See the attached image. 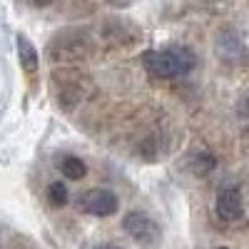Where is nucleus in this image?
Returning <instances> with one entry per match:
<instances>
[{
  "instance_id": "1",
  "label": "nucleus",
  "mask_w": 249,
  "mask_h": 249,
  "mask_svg": "<svg viewBox=\"0 0 249 249\" xmlns=\"http://www.w3.org/2000/svg\"><path fill=\"white\" fill-rule=\"evenodd\" d=\"M142 65L155 77H179L195 68V53L184 45L167 50H147L142 55Z\"/></svg>"
},
{
  "instance_id": "2",
  "label": "nucleus",
  "mask_w": 249,
  "mask_h": 249,
  "mask_svg": "<svg viewBox=\"0 0 249 249\" xmlns=\"http://www.w3.org/2000/svg\"><path fill=\"white\" fill-rule=\"evenodd\" d=\"M122 227H124V232L142 247H157L160 244V237H162L160 227L144 212H127L122 219Z\"/></svg>"
},
{
  "instance_id": "3",
  "label": "nucleus",
  "mask_w": 249,
  "mask_h": 249,
  "mask_svg": "<svg viewBox=\"0 0 249 249\" xmlns=\"http://www.w3.org/2000/svg\"><path fill=\"white\" fill-rule=\"evenodd\" d=\"M80 207L92 217H110L117 212V197L115 192L105 190V187H95V190H88L82 195Z\"/></svg>"
},
{
  "instance_id": "4",
  "label": "nucleus",
  "mask_w": 249,
  "mask_h": 249,
  "mask_svg": "<svg viewBox=\"0 0 249 249\" xmlns=\"http://www.w3.org/2000/svg\"><path fill=\"white\" fill-rule=\"evenodd\" d=\"M244 212V202H242V195L239 190H234V187H227V190H222L217 195V214L227 222H234L239 219Z\"/></svg>"
},
{
  "instance_id": "5",
  "label": "nucleus",
  "mask_w": 249,
  "mask_h": 249,
  "mask_svg": "<svg viewBox=\"0 0 249 249\" xmlns=\"http://www.w3.org/2000/svg\"><path fill=\"white\" fill-rule=\"evenodd\" d=\"M18 57H20V65H23L25 72H35L37 70V50L33 48L30 40L23 37V35L18 37Z\"/></svg>"
},
{
  "instance_id": "6",
  "label": "nucleus",
  "mask_w": 249,
  "mask_h": 249,
  "mask_svg": "<svg viewBox=\"0 0 249 249\" xmlns=\"http://www.w3.org/2000/svg\"><path fill=\"white\" fill-rule=\"evenodd\" d=\"M60 172L65 179H82L88 175V167H85V162H82L80 157H65L60 162Z\"/></svg>"
},
{
  "instance_id": "7",
  "label": "nucleus",
  "mask_w": 249,
  "mask_h": 249,
  "mask_svg": "<svg viewBox=\"0 0 249 249\" xmlns=\"http://www.w3.org/2000/svg\"><path fill=\"white\" fill-rule=\"evenodd\" d=\"M48 199H50L55 207L68 204V187L62 184V182H53V184L48 187Z\"/></svg>"
},
{
  "instance_id": "8",
  "label": "nucleus",
  "mask_w": 249,
  "mask_h": 249,
  "mask_svg": "<svg viewBox=\"0 0 249 249\" xmlns=\"http://www.w3.org/2000/svg\"><path fill=\"white\" fill-rule=\"evenodd\" d=\"M110 5H117V8H124V5H130L132 0H107Z\"/></svg>"
},
{
  "instance_id": "9",
  "label": "nucleus",
  "mask_w": 249,
  "mask_h": 249,
  "mask_svg": "<svg viewBox=\"0 0 249 249\" xmlns=\"http://www.w3.org/2000/svg\"><path fill=\"white\" fill-rule=\"evenodd\" d=\"M92 249H120V247H115V244H100V247H92Z\"/></svg>"
},
{
  "instance_id": "10",
  "label": "nucleus",
  "mask_w": 249,
  "mask_h": 249,
  "mask_svg": "<svg viewBox=\"0 0 249 249\" xmlns=\"http://www.w3.org/2000/svg\"><path fill=\"white\" fill-rule=\"evenodd\" d=\"M37 5H48V3H53V0H35Z\"/></svg>"
},
{
  "instance_id": "11",
  "label": "nucleus",
  "mask_w": 249,
  "mask_h": 249,
  "mask_svg": "<svg viewBox=\"0 0 249 249\" xmlns=\"http://www.w3.org/2000/svg\"><path fill=\"white\" fill-rule=\"evenodd\" d=\"M214 249H230V247H214Z\"/></svg>"
}]
</instances>
